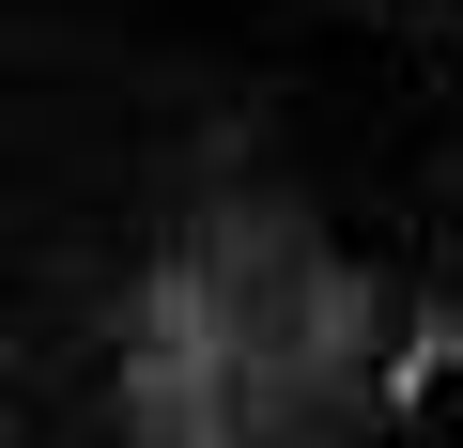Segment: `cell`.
<instances>
[{
    "mask_svg": "<svg viewBox=\"0 0 463 448\" xmlns=\"http://www.w3.org/2000/svg\"><path fill=\"white\" fill-rule=\"evenodd\" d=\"M0 448H463V0H0Z\"/></svg>",
    "mask_w": 463,
    "mask_h": 448,
    "instance_id": "obj_1",
    "label": "cell"
}]
</instances>
